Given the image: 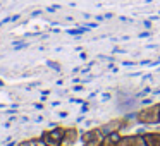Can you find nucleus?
<instances>
[{
    "instance_id": "f257e3e1",
    "label": "nucleus",
    "mask_w": 160,
    "mask_h": 146,
    "mask_svg": "<svg viewBox=\"0 0 160 146\" xmlns=\"http://www.w3.org/2000/svg\"><path fill=\"white\" fill-rule=\"evenodd\" d=\"M136 120L141 125H158L160 124L158 101L150 103V105H143L139 110H136Z\"/></svg>"
},
{
    "instance_id": "f03ea898",
    "label": "nucleus",
    "mask_w": 160,
    "mask_h": 146,
    "mask_svg": "<svg viewBox=\"0 0 160 146\" xmlns=\"http://www.w3.org/2000/svg\"><path fill=\"white\" fill-rule=\"evenodd\" d=\"M64 134H66V127H62V125H55V127L48 129V131H43L42 136H40V139H42L43 144H48V146H62Z\"/></svg>"
},
{
    "instance_id": "7ed1b4c3",
    "label": "nucleus",
    "mask_w": 160,
    "mask_h": 146,
    "mask_svg": "<svg viewBox=\"0 0 160 146\" xmlns=\"http://www.w3.org/2000/svg\"><path fill=\"white\" fill-rule=\"evenodd\" d=\"M103 131L102 127H93L88 131H81V138L79 141L83 143V146H102L103 141Z\"/></svg>"
},
{
    "instance_id": "20e7f679",
    "label": "nucleus",
    "mask_w": 160,
    "mask_h": 146,
    "mask_svg": "<svg viewBox=\"0 0 160 146\" xmlns=\"http://www.w3.org/2000/svg\"><path fill=\"white\" fill-rule=\"evenodd\" d=\"M117 146H146L141 132H131V134H122Z\"/></svg>"
},
{
    "instance_id": "39448f33",
    "label": "nucleus",
    "mask_w": 160,
    "mask_h": 146,
    "mask_svg": "<svg viewBox=\"0 0 160 146\" xmlns=\"http://www.w3.org/2000/svg\"><path fill=\"white\" fill-rule=\"evenodd\" d=\"M81 138V131L78 127H66V134H64L62 146H74Z\"/></svg>"
},
{
    "instance_id": "423d86ee",
    "label": "nucleus",
    "mask_w": 160,
    "mask_h": 146,
    "mask_svg": "<svg viewBox=\"0 0 160 146\" xmlns=\"http://www.w3.org/2000/svg\"><path fill=\"white\" fill-rule=\"evenodd\" d=\"M143 139L146 146H160V131H145Z\"/></svg>"
},
{
    "instance_id": "0eeeda50",
    "label": "nucleus",
    "mask_w": 160,
    "mask_h": 146,
    "mask_svg": "<svg viewBox=\"0 0 160 146\" xmlns=\"http://www.w3.org/2000/svg\"><path fill=\"white\" fill-rule=\"evenodd\" d=\"M122 138V132H110V134H105L103 136V141H102V146H117V143L121 141Z\"/></svg>"
},
{
    "instance_id": "6e6552de",
    "label": "nucleus",
    "mask_w": 160,
    "mask_h": 146,
    "mask_svg": "<svg viewBox=\"0 0 160 146\" xmlns=\"http://www.w3.org/2000/svg\"><path fill=\"white\" fill-rule=\"evenodd\" d=\"M43 143H42V139L40 138H31V139H26V141H21V143H18L16 146H42Z\"/></svg>"
},
{
    "instance_id": "1a4fd4ad",
    "label": "nucleus",
    "mask_w": 160,
    "mask_h": 146,
    "mask_svg": "<svg viewBox=\"0 0 160 146\" xmlns=\"http://www.w3.org/2000/svg\"><path fill=\"white\" fill-rule=\"evenodd\" d=\"M150 91H152V88H143V90L139 91V95H138V96H139V98H141V96H146V95H148Z\"/></svg>"
},
{
    "instance_id": "9d476101",
    "label": "nucleus",
    "mask_w": 160,
    "mask_h": 146,
    "mask_svg": "<svg viewBox=\"0 0 160 146\" xmlns=\"http://www.w3.org/2000/svg\"><path fill=\"white\" fill-rule=\"evenodd\" d=\"M150 103H155V101H153L152 98H146V100H143V101H141V105H150Z\"/></svg>"
},
{
    "instance_id": "9b49d317",
    "label": "nucleus",
    "mask_w": 160,
    "mask_h": 146,
    "mask_svg": "<svg viewBox=\"0 0 160 146\" xmlns=\"http://www.w3.org/2000/svg\"><path fill=\"white\" fill-rule=\"evenodd\" d=\"M42 146H48V144H42Z\"/></svg>"
},
{
    "instance_id": "f8f14e48",
    "label": "nucleus",
    "mask_w": 160,
    "mask_h": 146,
    "mask_svg": "<svg viewBox=\"0 0 160 146\" xmlns=\"http://www.w3.org/2000/svg\"><path fill=\"white\" fill-rule=\"evenodd\" d=\"M158 107H160V101H158Z\"/></svg>"
}]
</instances>
